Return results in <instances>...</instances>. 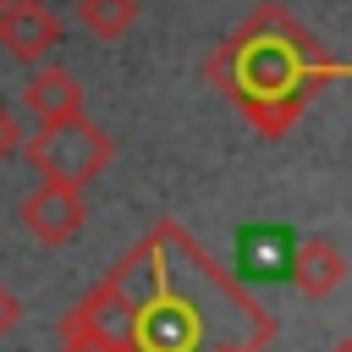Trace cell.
I'll return each instance as SVG.
<instances>
[{"mask_svg": "<svg viewBox=\"0 0 352 352\" xmlns=\"http://www.w3.org/2000/svg\"><path fill=\"white\" fill-rule=\"evenodd\" d=\"M104 280L132 308V352H264L275 341V319L176 220H160Z\"/></svg>", "mask_w": 352, "mask_h": 352, "instance_id": "6da1fadb", "label": "cell"}, {"mask_svg": "<svg viewBox=\"0 0 352 352\" xmlns=\"http://www.w3.org/2000/svg\"><path fill=\"white\" fill-rule=\"evenodd\" d=\"M22 138H28V132H22V116H16V104H6V99H0V165L22 154Z\"/></svg>", "mask_w": 352, "mask_h": 352, "instance_id": "30bf717a", "label": "cell"}, {"mask_svg": "<svg viewBox=\"0 0 352 352\" xmlns=\"http://www.w3.org/2000/svg\"><path fill=\"white\" fill-rule=\"evenodd\" d=\"M66 319H72L77 330H88L94 341H104L110 352H121V346L132 341V308H126V297H121L110 280H99V286L66 314Z\"/></svg>", "mask_w": 352, "mask_h": 352, "instance_id": "ba28073f", "label": "cell"}, {"mask_svg": "<svg viewBox=\"0 0 352 352\" xmlns=\"http://www.w3.org/2000/svg\"><path fill=\"white\" fill-rule=\"evenodd\" d=\"M138 0H77V22L94 33V38H104V44H116V38H126L132 33V22H138Z\"/></svg>", "mask_w": 352, "mask_h": 352, "instance_id": "9c48e42d", "label": "cell"}, {"mask_svg": "<svg viewBox=\"0 0 352 352\" xmlns=\"http://www.w3.org/2000/svg\"><path fill=\"white\" fill-rule=\"evenodd\" d=\"M16 319H22V302H16V297H11L6 286H0V336H6V330H11Z\"/></svg>", "mask_w": 352, "mask_h": 352, "instance_id": "7c38bea8", "label": "cell"}, {"mask_svg": "<svg viewBox=\"0 0 352 352\" xmlns=\"http://www.w3.org/2000/svg\"><path fill=\"white\" fill-rule=\"evenodd\" d=\"M22 154L38 170V182L88 187L116 160V138L99 121H88V116H66V121H38V132L22 138Z\"/></svg>", "mask_w": 352, "mask_h": 352, "instance_id": "3957f363", "label": "cell"}, {"mask_svg": "<svg viewBox=\"0 0 352 352\" xmlns=\"http://www.w3.org/2000/svg\"><path fill=\"white\" fill-rule=\"evenodd\" d=\"M209 82L242 110V121L264 138H286L308 99L341 72L324 44L275 0H264L248 22H236L214 55H209Z\"/></svg>", "mask_w": 352, "mask_h": 352, "instance_id": "7a4b0ae2", "label": "cell"}, {"mask_svg": "<svg viewBox=\"0 0 352 352\" xmlns=\"http://www.w3.org/2000/svg\"><path fill=\"white\" fill-rule=\"evenodd\" d=\"M55 352H110V346H104V341H94L88 330H77L72 319H60V346H55Z\"/></svg>", "mask_w": 352, "mask_h": 352, "instance_id": "8fae6325", "label": "cell"}, {"mask_svg": "<svg viewBox=\"0 0 352 352\" xmlns=\"http://www.w3.org/2000/svg\"><path fill=\"white\" fill-rule=\"evenodd\" d=\"M22 110L33 121H66L82 116V82L66 66H33L22 77Z\"/></svg>", "mask_w": 352, "mask_h": 352, "instance_id": "8992f818", "label": "cell"}, {"mask_svg": "<svg viewBox=\"0 0 352 352\" xmlns=\"http://www.w3.org/2000/svg\"><path fill=\"white\" fill-rule=\"evenodd\" d=\"M55 44H60V16L44 0H11L0 11V50L16 55L22 66H38Z\"/></svg>", "mask_w": 352, "mask_h": 352, "instance_id": "5b68a950", "label": "cell"}, {"mask_svg": "<svg viewBox=\"0 0 352 352\" xmlns=\"http://www.w3.org/2000/svg\"><path fill=\"white\" fill-rule=\"evenodd\" d=\"M286 270H292V286H297L302 297H330V292L346 280V258H341V248H336L330 236H302V242H292Z\"/></svg>", "mask_w": 352, "mask_h": 352, "instance_id": "52a82bcc", "label": "cell"}, {"mask_svg": "<svg viewBox=\"0 0 352 352\" xmlns=\"http://www.w3.org/2000/svg\"><path fill=\"white\" fill-rule=\"evenodd\" d=\"M6 6H11V0H0V11H6Z\"/></svg>", "mask_w": 352, "mask_h": 352, "instance_id": "5bb4252c", "label": "cell"}, {"mask_svg": "<svg viewBox=\"0 0 352 352\" xmlns=\"http://www.w3.org/2000/svg\"><path fill=\"white\" fill-rule=\"evenodd\" d=\"M121 352H132V346H121Z\"/></svg>", "mask_w": 352, "mask_h": 352, "instance_id": "9a60e30c", "label": "cell"}, {"mask_svg": "<svg viewBox=\"0 0 352 352\" xmlns=\"http://www.w3.org/2000/svg\"><path fill=\"white\" fill-rule=\"evenodd\" d=\"M22 231L38 242V248H66L77 242V231L88 226V204H82V187H66V182H38L28 198H22Z\"/></svg>", "mask_w": 352, "mask_h": 352, "instance_id": "277c9868", "label": "cell"}, {"mask_svg": "<svg viewBox=\"0 0 352 352\" xmlns=\"http://www.w3.org/2000/svg\"><path fill=\"white\" fill-rule=\"evenodd\" d=\"M330 352H352V336H341V341H336V346H330Z\"/></svg>", "mask_w": 352, "mask_h": 352, "instance_id": "4fadbf2b", "label": "cell"}]
</instances>
